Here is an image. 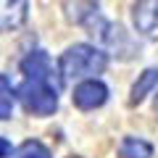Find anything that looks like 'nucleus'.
<instances>
[{
  "label": "nucleus",
  "mask_w": 158,
  "mask_h": 158,
  "mask_svg": "<svg viewBox=\"0 0 158 158\" xmlns=\"http://www.w3.org/2000/svg\"><path fill=\"white\" fill-rule=\"evenodd\" d=\"M21 74L24 79L16 90L21 106L34 116H53L58 111L61 77H58L50 56L45 50H32L21 61Z\"/></svg>",
  "instance_id": "nucleus-1"
},
{
  "label": "nucleus",
  "mask_w": 158,
  "mask_h": 158,
  "mask_svg": "<svg viewBox=\"0 0 158 158\" xmlns=\"http://www.w3.org/2000/svg\"><path fill=\"white\" fill-rule=\"evenodd\" d=\"M63 8H66V13H69L71 21L82 24V27H85L100 45H106L108 53H113L116 58L129 61V58L137 56L140 48H137V42L129 37V32H124L118 24L103 19L98 3H63Z\"/></svg>",
  "instance_id": "nucleus-2"
},
{
  "label": "nucleus",
  "mask_w": 158,
  "mask_h": 158,
  "mask_svg": "<svg viewBox=\"0 0 158 158\" xmlns=\"http://www.w3.org/2000/svg\"><path fill=\"white\" fill-rule=\"evenodd\" d=\"M108 66V56L100 50L98 45L90 42H77V45H69L61 53V61H58V71L61 79H95V74H103V69Z\"/></svg>",
  "instance_id": "nucleus-3"
},
{
  "label": "nucleus",
  "mask_w": 158,
  "mask_h": 158,
  "mask_svg": "<svg viewBox=\"0 0 158 158\" xmlns=\"http://www.w3.org/2000/svg\"><path fill=\"white\" fill-rule=\"evenodd\" d=\"M74 106L82 108V111H95L100 108L103 103L108 100V87L103 85L100 79H87V82H79L74 87V95H71Z\"/></svg>",
  "instance_id": "nucleus-4"
},
{
  "label": "nucleus",
  "mask_w": 158,
  "mask_h": 158,
  "mask_svg": "<svg viewBox=\"0 0 158 158\" xmlns=\"http://www.w3.org/2000/svg\"><path fill=\"white\" fill-rule=\"evenodd\" d=\"M132 24L148 40H158V0H142L132 6Z\"/></svg>",
  "instance_id": "nucleus-5"
},
{
  "label": "nucleus",
  "mask_w": 158,
  "mask_h": 158,
  "mask_svg": "<svg viewBox=\"0 0 158 158\" xmlns=\"http://www.w3.org/2000/svg\"><path fill=\"white\" fill-rule=\"evenodd\" d=\"M29 3L24 0H0V32H11L27 21Z\"/></svg>",
  "instance_id": "nucleus-6"
},
{
  "label": "nucleus",
  "mask_w": 158,
  "mask_h": 158,
  "mask_svg": "<svg viewBox=\"0 0 158 158\" xmlns=\"http://www.w3.org/2000/svg\"><path fill=\"white\" fill-rule=\"evenodd\" d=\"M156 87H158V69H145V71L135 79V85H132V90H129V103L132 106L142 103Z\"/></svg>",
  "instance_id": "nucleus-7"
},
{
  "label": "nucleus",
  "mask_w": 158,
  "mask_h": 158,
  "mask_svg": "<svg viewBox=\"0 0 158 158\" xmlns=\"http://www.w3.org/2000/svg\"><path fill=\"white\" fill-rule=\"evenodd\" d=\"M121 158H153V145L142 137H124L118 145Z\"/></svg>",
  "instance_id": "nucleus-8"
},
{
  "label": "nucleus",
  "mask_w": 158,
  "mask_h": 158,
  "mask_svg": "<svg viewBox=\"0 0 158 158\" xmlns=\"http://www.w3.org/2000/svg\"><path fill=\"white\" fill-rule=\"evenodd\" d=\"M8 158H50V150H48L40 140H27V142H21Z\"/></svg>",
  "instance_id": "nucleus-9"
},
{
  "label": "nucleus",
  "mask_w": 158,
  "mask_h": 158,
  "mask_svg": "<svg viewBox=\"0 0 158 158\" xmlns=\"http://www.w3.org/2000/svg\"><path fill=\"white\" fill-rule=\"evenodd\" d=\"M11 113H13V90H11L8 77L0 74V121L11 118Z\"/></svg>",
  "instance_id": "nucleus-10"
},
{
  "label": "nucleus",
  "mask_w": 158,
  "mask_h": 158,
  "mask_svg": "<svg viewBox=\"0 0 158 158\" xmlns=\"http://www.w3.org/2000/svg\"><path fill=\"white\" fill-rule=\"evenodd\" d=\"M11 142L8 140H3V137H0V158H6V156H11Z\"/></svg>",
  "instance_id": "nucleus-11"
},
{
  "label": "nucleus",
  "mask_w": 158,
  "mask_h": 158,
  "mask_svg": "<svg viewBox=\"0 0 158 158\" xmlns=\"http://www.w3.org/2000/svg\"><path fill=\"white\" fill-rule=\"evenodd\" d=\"M156 111H158V98H156Z\"/></svg>",
  "instance_id": "nucleus-12"
}]
</instances>
